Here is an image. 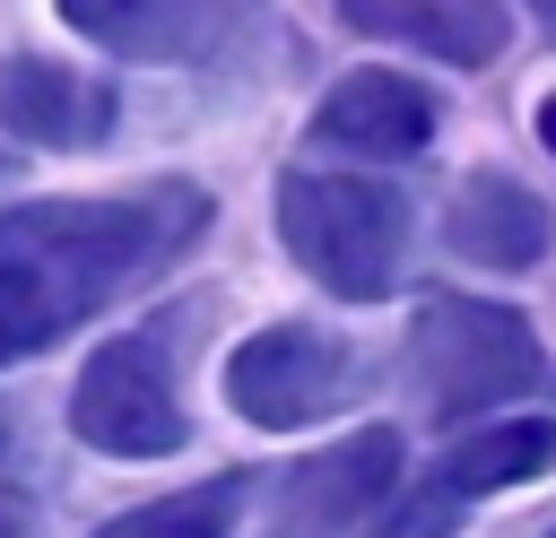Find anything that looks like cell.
<instances>
[{
    "instance_id": "1",
    "label": "cell",
    "mask_w": 556,
    "mask_h": 538,
    "mask_svg": "<svg viewBox=\"0 0 556 538\" xmlns=\"http://www.w3.org/2000/svg\"><path fill=\"white\" fill-rule=\"evenodd\" d=\"M200 226H208V200L191 182L0 208V364L43 356L78 321H96L113 295L156 278Z\"/></svg>"
},
{
    "instance_id": "18",
    "label": "cell",
    "mask_w": 556,
    "mask_h": 538,
    "mask_svg": "<svg viewBox=\"0 0 556 538\" xmlns=\"http://www.w3.org/2000/svg\"><path fill=\"white\" fill-rule=\"evenodd\" d=\"M547 538H556V529H547Z\"/></svg>"
},
{
    "instance_id": "9",
    "label": "cell",
    "mask_w": 556,
    "mask_h": 538,
    "mask_svg": "<svg viewBox=\"0 0 556 538\" xmlns=\"http://www.w3.org/2000/svg\"><path fill=\"white\" fill-rule=\"evenodd\" d=\"M547 200L530 191V182H513V174H469L460 191H452V208H443V243H452V260H469V269H495V278H513V269H539L547 260Z\"/></svg>"
},
{
    "instance_id": "15",
    "label": "cell",
    "mask_w": 556,
    "mask_h": 538,
    "mask_svg": "<svg viewBox=\"0 0 556 538\" xmlns=\"http://www.w3.org/2000/svg\"><path fill=\"white\" fill-rule=\"evenodd\" d=\"M0 538H35V521H26L17 503H0Z\"/></svg>"
},
{
    "instance_id": "14",
    "label": "cell",
    "mask_w": 556,
    "mask_h": 538,
    "mask_svg": "<svg viewBox=\"0 0 556 538\" xmlns=\"http://www.w3.org/2000/svg\"><path fill=\"white\" fill-rule=\"evenodd\" d=\"M460 512H469V495H452L443 477H426L408 503H391L382 512V529H365V538H452L460 529Z\"/></svg>"
},
{
    "instance_id": "12",
    "label": "cell",
    "mask_w": 556,
    "mask_h": 538,
    "mask_svg": "<svg viewBox=\"0 0 556 538\" xmlns=\"http://www.w3.org/2000/svg\"><path fill=\"white\" fill-rule=\"evenodd\" d=\"M547 469H556V417H486V425H469V434L434 460V477H443L452 495L530 486V477H547Z\"/></svg>"
},
{
    "instance_id": "2",
    "label": "cell",
    "mask_w": 556,
    "mask_h": 538,
    "mask_svg": "<svg viewBox=\"0 0 556 538\" xmlns=\"http://www.w3.org/2000/svg\"><path fill=\"white\" fill-rule=\"evenodd\" d=\"M408 390H417L426 417L469 425V417H495L504 399L556 390V364H547L539 330H530L513 304H486V295H426L417 321H408Z\"/></svg>"
},
{
    "instance_id": "13",
    "label": "cell",
    "mask_w": 556,
    "mask_h": 538,
    "mask_svg": "<svg viewBox=\"0 0 556 538\" xmlns=\"http://www.w3.org/2000/svg\"><path fill=\"white\" fill-rule=\"evenodd\" d=\"M235 521H243V477H208V486H182L165 503L104 521L96 538H235Z\"/></svg>"
},
{
    "instance_id": "11",
    "label": "cell",
    "mask_w": 556,
    "mask_h": 538,
    "mask_svg": "<svg viewBox=\"0 0 556 538\" xmlns=\"http://www.w3.org/2000/svg\"><path fill=\"white\" fill-rule=\"evenodd\" d=\"M339 17L356 35H382V43H417L452 69H486L504 52V9L495 0H339Z\"/></svg>"
},
{
    "instance_id": "16",
    "label": "cell",
    "mask_w": 556,
    "mask_h": 538,
    "mask_svg": "<svg viewBox=\"0 0 556 538\" xmlns=\"http://www.w3.org/2000/svg\"><path fill=\"white\" fill-rule=\"evenodd\" d=\"M539 139H547V156H556V95H539Z\"/></svg>"
},
{
    "instance_id": "6",
    "label": "cell",
    "mask_w": 556,
    "mask_h": 538,
    "mask_svg": "<svg viewBox=\"0 0 556 538\" xmlns=\"http://www.w3.org/2000/svg\"><path fill=\"white\" fill-rule=\"evenodd\" d=\"M70 425L104 460H165V451H182L191 417L174 399V373H165L156 338H104L87 356L78 390H70Z\"/></svg>"
},
{
    "instance_id": "10",
    "label": "cell",
    "mask_w": 556,
    "mask_h": 538,
    "mask_svg": "<svg viewBox=\"0 0 556 538\" xmlns=\"http://www.w3.org/2000/svg\"><path fill=\"white\" fill-rule=\"evenodd\" d=\"M0 130L35 139V148H96L113 130V87H96L70 61H0Z\"/></svg>"
},
{
    "instance_id": "3",
    "label": "cell",
    "mask_w": 556,
    "mask_h": 538,
    "mask_svg": "<svg viewBox=\"0 0 556 538\" xmlns=\"http://www.w3.org/2000/svg\"><path fill=\"white\" fill-rule=\"evenodd\" d=\"M278 243L339 304H382L408 260V200L374 174L295 165V174H278Z\"/></svg>"
},
{
    "instance_id": "4",
    "label": "cell",
    "mask_w": 556,
    "mask_h": 538,
    "mask_svg": "<svg viewBox=\"0 0 556 538\" xmlns=\"http://www.w3.org/2000/svg\"><path fill=\"white\" fill-rule=\"evenodd\" d=\"M61 17L96 52L156 61V69H226L278 35L261 0H61Z\"/></svg>"
},
{
    "instance_id": "8",
    "label": "cell",
    "mask_w": 556,
    "mask_h": 538,
    "mask_svg": "<svg viewBox=\"0 0 556 538\" xmlns=\"http://www.w3.org/2000/svg\"><path fill=\"white\" fill-rule=\"evenodd\" d=\"M313 139L321 148H348V156L400 165V156H417L434 139V95L417 78H400V69H348L313 104Z\"/></svg>"
},
{
    "instance_id": "7",
    "label": "cell",
    "mask_w": 556,
    "mask_h": 538,
    "mask_svg": "<svg viewBox=\"0 0 556 538\" xmlns=\"http://www.w3.org/2000/svg\"><path fill=\"white\" fill-rule=\"evenodd\" d=\"M400 486V434L391 425H365L313 460L287 469L278 486V512H269V538H348L356 521H374Z\"/></svg>"
},
{
    "instance_id": "5",
    "label": "cell",
    "mask_w": 556,
    "mask_h": 538,
    "mask_svg": "<svg viewBox=\"0 0 556 538\" xmlns=\"http://www.w3.org/2000/svg\"><path fill=\"white\" fill-rule=\"evenodd\" d=\"M356 390H365V356H356L348 338L313 330V321H269V330H252V338L226 356V399H235V417H252V425H269V434L313 425V417L348 408Z\"/></svg>"
},
{
    "instance_id": "17",
    "label": "cell",
    "mask_w": 556,
    "mask_h": 538,
    "mask_svg": "<svg viewBox=\"0 0 556 538\" xmlns=\"http://www.w3.org/2000/svg\"><path fill=\"white\" fill-rule=\"evenodd\" d=\"M530 9H539V17H547V26H556V0H530Z\"/></svg>"
}]
</instances>
